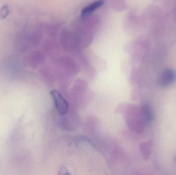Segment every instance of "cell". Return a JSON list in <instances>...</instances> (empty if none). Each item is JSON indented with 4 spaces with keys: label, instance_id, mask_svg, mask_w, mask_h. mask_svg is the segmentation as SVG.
I'll use <instances>...</instances> for the list:
<instances>
[{
    "label": "cell",
    "instance_id": "obj_2",
    "mask_svg": "<svg viewBox=\"0 0 176 175\" xmlns=\"http://www.w3.org/2000/svg\"><path fill=\"white\" fill-rule=\"evenodd\" d=\"M33 37L28 33H20L16 37L15 45L16 48L19 51L22 52L27 51L31 46L33 43Z\"/></svg>",
    "mask_w": 176,
    "mask_h": 175
},
{
    "label": "cell",
    "instance_id": "obj_6",
    "mask_svg": "<svg viewBox=\"0 0 176 175\" xmlns=\"http://www.w3.org/2000/svg\"><path fill=\"white\" fill-rule=\"evenodd\" d=\"M141 152L145 159H148L151 154V144L150 142L143 143L141 146Z\"/></svg>",
    "mask_w": 176,
    "mask_h": 175
},
{
    "label": "cell",
    "instance_id": "obj_3",
    "mask_svg": "<svg viewBox=\"0 0 176 175\" xmlns=\"http://www.w3.org/2000/svg\"><path fill=\"white\" fill-rule=\"evenodd\" d=\"M176 81V72L172 68L166 69L161 76L160 84L162 87L166 88Z\"/></svg>",
    "mask_w": 176,
    "mask_h": 175
},
{
    "label": "cell",
    "instance_id": "obj_5",
    "mask_svg": "<svg viewBox=\"0 0 176 175\" xmlns=\"http://www.w3.org/2000/svg\"><path fill=\"white\" fill-rule=\"evenodd\" d=\"M104 3L103 0H99L90 4L89 6L83 9L81 12V15L84 16L91 14L95 10H96L97 8L101 7L104 4Z\"/></svg>",
    "mask_w": 176,
    "mask_h": 175
},
{
    "label": "cell",
    "instance_id": "obj_4",
    "mask_svg": "<svg viewBox=\"0 0 176 175\" xmlns=\"http://www.w3.org/2000/svg\"><path fill=\"white\" fill-rule=\"evenodd\" d=\"M142 114L143 122L145 123L148 124L153 121L154 115L153 109L151 106L147 103H145L142 108Z\"/></svg>",
    "mask_w": 176,
    "mask_h": 175
},
{
    "label": "cell",
    "instance_id": "obj_7",
    "mask_svg": "<svg viewBox=\"0 0 176 175\" xmlns=\"http://www.w3.org/2000/svg\"><path fill=\"white\" fill-rule=\"evenodd\" d=\"M9 14V7L7 5H4L0 9V18L4 19L7 17Z\"/></svg>",
    "mask_w": 176,
    "mask_h": 175
},
{
    "label": "cell",
    "instance_id": "obj_1",
    "mask_svg": "<svg viewBox=\"0 0 176 175\" xmlns=\"http://www.w3.org/2000/svg\"><path fill=\"white\" fill-rule=\"evenodd\" d=\"M51 93L53 96L55 106L58 113L61 115L65 114L68 109V104L67 100L57 90H53Z\"/></svg>",
    "mask_w": 176,
    "mask_h": 175
}]
</instances>
